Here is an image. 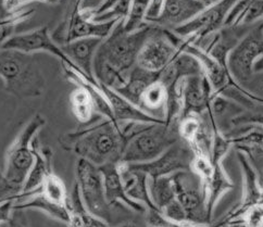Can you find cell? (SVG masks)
Wrapping results in <instances>:
<instances>
[{
    "mask_svg": "<svg viewBox=\"0 0 263 227\" xmlns=\"http://www.w3.org/2000/svg\"><path fill=\"white\" fill-rule=\"evenodd\" d=\"M125 18L119 21L114 31L102 42L93 60V75L99 84L112 89L123 86L126 77L136 65L137 56L155 31V24L126 33Z\"/></svg>",
    "mask_w": 263,
    "mask_h": 227,
    "instance_id": "6da1fadb",
    "label": "cell"
},
{
    "mask_svg": "<svg viewBox=\"0 0 263 227\" xmlns=\"http://www.w3.org/2000/svg\"><path fill=\"white\" fill-rule=\"evenodd\" d=\"M59 143L63 149L100 167L120 163L127 141L122 133L121 124L98 115L92 122L78 130L60 136Z\"/></svg>",
    "mask_w": 263,
    "mask_h": 227,
    "instance_id": "7a4b0ae2",
    "label": "cell"
},
{
    "mask_svg": "<svg viewBox=\"0 0 263 227\" xmlns=\"http://www.w3.org/2000/svg\"><path fill=\"white\" fill-rule=\"evenodd\" d=\"M45 124V118L36 113L7 149L0 182L2 201L15 199L22 194L23 186L35 162L32 149L33 140Z\"/></svg>",
    "mask_w": 263,
    "mask_h": 227,
    "instance_id": "3957f363",
    "label": "cell"
},
{
    "mask_svg": "<svg viewBox=\"0 0 263 227\" xmlns=\"http://www.w3.org/2000/svg\"><path fill=\"white\" fill-rule=\"evenodd\" d=\"M0 75L7 92L18 99L42 96L46 82L35 55L16 50H2Z\"/></svg>",
    "mask_w": 263,
    "mask_h": 227,
    "instance_id": "277c9868",
    "label": "cell"
},
{
    "mask_svg": "<svg viewBox=\"0 0 263 227\" xmlns=\"http://www.w3.org/2000/svg\"><path fill=\"white\" fill-rule=\"evenodd\" d=\"M102 2H68L60 24L51 34L59 47L82 39L106 40L121 20L108 23L92 22L96 9Z\"/></svg>",
    "mask_w": 263,
    "mask_h": 227,
    "instance_id": "5b68a950",
    "label": "cell"
},
{
    "mask_svg": "<svg viewBox=\"0 0 263 227\" xmlns=\"http://www.w3.org/2000/svg\"><path fill=\"white\" fill-rule=\"evenodd\" d=\"M178 121L170 124H150L132 138L122 156V163H147L162 156L165 151L181 140Z\"/></svg>",
    "mask_w": 263,
    "mask_h": 227,
    "instance_id": "8992f818",
    "label": "cell"
},
{
    "mask_svg": "<svg viewBox=\"0 0 263 227\" xmlns=\"http://www.w3.org/2000/svg\"><path fill=\"white\" fill-rule=\"evenodd\" d=\"M172 179L176 200L184 207L189 223L193 226H210L206 194L199 176L191 169L172 175Z\"/></svg>",
    "mask_w": 263,
    "mask_h": 227,
    "instance_id": "52a82bcc",
    "label": "cell"
},
{
    "mask_svg": "<svg viewBox=\"0 0 263 227\" xmlns=\"http://www.w3.org/2000/svg\"><path fill=\"white\" fill-rule=\"evenodd\" d=\"M75 182L79 184L83 201L88 211L110 224L111 205L107 201L103 177L99 167L79 158L75 164Z\"/></svg>",
    "mask_w": 263,
    "mask_h": 227,
    "instance_id": "ba28073f",
    "label": "cell"
},
{
    "mask_svg": "<svg viewBox=\"0 0 263 227\" xmlns=\"http://www.w3.org/2000/svg\"><path fill=\"white\" fill-rule=\"evenodd\" d=\"M263 55V30L261 21L243 36L229 55L228 70L232 79L243 88L253 79V67Z\"/></svg>",
    "mask_w": 263,
    "mask_h": 227,
    "instance_id": "9c48e42d",
    "label": "cell"
},
{
    "mask_svg": "<svg viewBox=\"0 0 263 227\" xmlns=\"http://www.w3.org/2000/svg\"><path fill=\"white\" fill-rule=\"evenodd\" d=\"M181 52L177 46V35L170 30L156 25L152 36L139 52L136 64L146 71L160 73Z\"/></svg>",
    "mask_w": 263,
    "mask_h": 227,
    "instance_id": "30bf717a",
    "label": "cell"
},
{
    "mask_svg": "<svg viewBox=\"0 0 263 227\" xmlns=\"http://www.w3.org/2000/svg\"><path fill=\"white\" fill-rule=\"evenodd\" d=\"M235 3L236 2H233V0L232 2L231 0L215 2L211 7L194 17L192 21L176 27L172 32L183 40L200 45L222 30L225 18Z\"/></svg>",
    "mask_w": 263,
    "mask_h": 227,
    "instance_id": "8fae6325",
    "label": "cell"
},
{
    "mask_svg": "<svg viewBox=\"0 0 263 227\" xmlns=\"http://www.w3.org/2000/svg\"><path fill=\"white\" fill-rule=\"evenodd\" d=\"M195 153L192 147L181 138L158 159L147 163L128 164L137 171L143 172L149 178L171 176L178 172L191 171Z\"/></svg>",
    "mask_w": 263,
    "mask_h": 227,
    "instance_id": "7c38bea8",
    "label": "cell"
},
{
    "mask_svg": "<svg viewBox=\"0 0 263 227\" xmlns=\"http://www.w3.org/2000/svg\"><path fill=\"white\" fill-rule=\"evenodd\" d=\"M2 50H16L31 54H34L37 51H48L54 56H57L61 63L71 65V67H77L65 55L60 47L54 43L47 26L12 36L10 40L2 44Z\"/></svg>",
    "mask_w": 263,
    "mask_h": 227,
    "instance_id": "4fadbf2b",
    "label": "cell"
},
{
    "mask_svg": "<svg viewBox=\"0 0 263 227\" xmlns=\"http://www.w3.org/2000/svg\"><path fill=\"white\" fill-rule=\"evenodd\" d=\"M182 111L180 121L192 115H202L210 109L213 88L205 74L192 75L180 85Z\"/></svg>",
    "mask_w": 263,
    "mask_h": 227,
    "instance_id": "5bb4252c",
    "label": "cell"
},
{
    "mask_svg": "<svg viewBox=\"0 0 263 227\" xmlns=\"http://www.w3.org/2000/svg\"><path fill=\"white\" fill-rule=\"evenodd\" d=\"M237 151L245 155L257 171L263 187V126L246 125L224 134Z\"/></svg>",
    "mask_w": 263,
    "mask_h": 227,
    "instance_id": "9a60e30c",
    "label": "cell"
},
{
    "mask_svg": "<svg viewBox=\"0 0 263 227\" xmlns=\"http://www.w3.org/2000/svg\"><path fill=\"white\" fill-rule=\"evenodd\" d=\"M237 158L243 175V197L240 205L230 213V215L224 220V224L240 219L251 207L260 204L263 197V187L255 167L252 166L248 158L242 153L237 151Z\"/></svg>",
    "mask_w": 263,
    "mask_h": 227,
    "instance_id": "2e32d148",
    "label": "cell"
},
{
    "mask_svg": "<svg viewBox=\"0 0 263 227\" xmlns=\"http://www.w3.org/2000/svg\"><path fill=\"white\" fill-rule=\"evenodd\" d=\"M215 2H183V0H167L161 16L154 23L165 30L173 31L176 27L182 26L192 21L205 9L211 7Z\"/></svg>",
    "mask_w": 263,
    "mask_h": 227,
    "instance_id": "e0dca14e",
    "label": "cell"
},
{
    "mask_svg": "<svg viewBox=\"0 0 263 227\" xmlns=\"http://www.w3.org/2000/svg\"><path fill=\"white\" fill-rule=\"evenodd\" d=\"M101 91L110 103L116 121L119 124L125 123H140V124H163L166 121L158 119L140 108L136 107L124 97H122L116 90L100 84Z\"/></svg>",
    "mask_w": 263,
    "mask_h": 227,
    "instance_id": "ac0fdd59",
    "label": "cell"
},
{
    "mask_svg": "<svg viewBox=\"0 0 263 227\" xmlns=\"http://www.w3.org/2000/svg\"><path fill=\"white\" fill-rule=\"evenodd\" d=\"M32 149L35 157V162L23 186L22 194L15 198V203L29 196L43 186L47 176L53 172L52 169V150L50 147H42L39 138H35L32 144Z\"/></svg>",
    "mask_w": 263,
    "mask_h": 227,
    "instance_id": "d6986e66",
    "label": "cell"
},
{
    "mask_svg": "<svg viewBox=\"0 0 263 227\" xmlns=\"http://www.w3.org/2000/svg\"><path fill=\"white\" fill-rule=\"evenodd\" d=\"M103 177V185H105V192L107 201L111 206L119 203H123L132 211L146 214L147 207L134 200H132L127 196L125 188L122 182L121 173L118 163H110L99 167Z\"/></svg>",
    "mask_w": 263,
    "mask_h": 227,
    "instance_id": "ffe728a7",
    "label": "cell"
},
{
    "mask_svg": "<svg viewBox=\"0 0 263 227\" xmlns=\"http://www.w3.org/2000/svg\"><path fill=\"white\" fill-rule=\"evenodd\" d=\"M105 40L82 39L64 45L60 48L65 55L92 82H97L93 75V60L100 45Z\"/></svg>",
    "mask_w": 263,
    "mask_h": 227,
    "instance_id": "44dd1931",
    "label": "cell"
},
{
    "mask_svg": "<svg viewBox=\"0 0 263 227\" xmlns=\"http://www.w3.org/2000/svg\"><path fill=\"white\" fill-rule=\"evenodd\" d=\"M125 192L132 200L147 207V210H158L149 194V176L130 167L126 163H118Z\"/></svg>",
    "mask_w": 263,
    "mask_h": 227,
    "instance_id": "7402d4cb",
    "label": "cell"
},
{
    "mask_svg": "<svg viewBox=\"0 0 263 227\" xmlns=\"http://www.w3.org/2000/svg\"><path fill=\"white\" fill-rule=\"evenodd\" d=\"M159 78H160V73L146 71L136 64L128 73L123 86L114 90L132 103H134L136 107L142 109V97L144 92L150 85L158 82Z\"/></svg>",
    "mask_w": 263,
    "mask_h": 227,
    "instance_id": "603a6c76",
    "label": "cell"
},
{
    "mask_svg": "<svg viewBox=\"0 0 263 227\" xmlns=\"http://www.w3.org/2000/svg\"><path fill=\"white\" fill-rule=\"evenodd\" d=\"M35 209L40 210L54 220H59L67 224L69 227L72 225L73 217L69 210V206H64L54 203L42 194V187L39 191L25 197L23 200L15 203L14 210H27Z\"/></svg>",
    "mask_w": 263,
    "mask_h": 227,
    "instance_id": "cb8c5ba5",
    "label": "cell"
},
{
    "mask_svg": "<svg viewBox=\"0 0 263 227\" xmlns=\"http://www.w3.org/2000/svg\"><path fill=\"white\" fill-rule=\"evenodd\" d=\"M234 188V183L225 172L223 164L214 165V173L211 181L204 186L206 194V209L209 219L212 220L213 211L221 198Z\"/></svg>",
    "mask_w": 263,
    "mask_h": 227,
    "instance_id": "d4e9b609",
    "label": "cell"
},
{
    "mask_svg": "<svg viewBox=\"0 0 263 227\" xmlns=\"http://www.w3.org/2000/svg\"><path fill=\"white\" fill-rule=\"evenodd\" d=\"M149 194L159 211H162L165 206L176 200L172 175L149 178Z\"/></svg>",
    "mask_w": 263,
    "mask_h": 227,
    "instance_id": "484cf974",
    "label": "cell"
},
{
    "mask_svg": "<svg viewBox=\"0 0 263 227\" xmlns=\"http://www.w3.org/2000/svg\"><path fill=\"white\" fill-rule=\"evenodd\" d=\"M70 103L73 115L83 125L92 122L95 106L90 92L83 86H78L70 94Z\"/></svg>",
    "mask_w": 263,
    "mask_h": 227,
    "instance_id": "4316f807",
    "label": "cell"
},
{
    "mask_svg": "<svg viewBox=\"0 0 263 227\" xmlns=\"http://www.w3.org/2000/svg\"><path fill=\"white\" fill-rule=\"evenodd\" d=\"M168 94L164 85L158 81L146 89L142 97V109L157 118L155 115L156 111H160L161 109L166 113ZM159 119V118H158Z\"/></svg>",
    "mask_w": 263,
    "mask_h": 227,
    "instance_id": "83f0119b",
    "label": "cell"
},
{
    "mask_svg": "<svg viewBox=\"0 0 263 227\" xmlns=\"http://www.w3.org/2000/svg\"><path fill=\"white\" fill-rule=\"evenodd\" d=\"M29 4L16 9L14 11L2 13V28H0V35H2V44L10 40L13 35L15 27L27 20L34 14V9L27 8Z\"/></svg>",
    "mask_w": 263,
    "mask_h": 227,
    "instance_id": "f1b7e54d",
    "label": "cell"
},
{
    "mask_svg": "<svg viewBox=\"0 0 263 227\" xmlns=\"http://www.w3.org/2000/svg\"><path fill=\"white\" fill-rule=\"evenodd\" d=\"M42 194L47 198V199H49L54 203L69 206V197L67 194V188H65L62 179L55 175L53 172L47 176L46 181L42 186Z\"/></svg>",
    "mask_w": 263,
    "mask_h": 227,
    "instance_id": "f546056e",
    "label": "cell"
},
{
    "mask_svg": "<svg viewBox=\"0 0 263 227\" xmlns=\"http://www.w3.org/2000/svg\"><path fill=\"white\" fill-rule=\"evenodd\" d=\"M149 4L150 2H148V0H145V2H140V0L132 2L129 13L124 22V30L126 33H134L147 24L145 18Z\"/></svg>",
    "mask_w": 263,
    "mask_h": 227,
    "instance_id": "4dcf8cb0",
    "label": "cell"
},
{
    "mask_svg": "<svg viewBox=\"0 0 263 227\" xmlns=\"http://www.w3.org/2000/svg\"><path fill=\"white\" fill-rule=\"evenodd\" d=\"M232 146V141L225 136L219 128L215 129L211 153V161L213 165L222 164L223 159L229 154Z\"/></svg>",
    "mask_w": 263,
    "mask_h": 227,
    "instance_id": "1f68e13d",
    "label": "cell"
},
{
    "mask_svg": "<svg viewBox=\"0 0 263 227\" xmlns=\"http://www.w3.org/2000/svg\"><path fill=\"white\" fill-rule=\"evenodd\" d=\"M191 169L197 176H199L203 186H205L211 181L213 176L214 165L210 158L204 156H195Z\"/></svg>",
    "mask_w": 263,
    "mask_h": 227,
    "instance_id": "d6a6232c",
    "label": "cell"
},
{
    "mask_svg": "<svg viewBox=\"0 0 263 227\" xmlns=\"http://www.w3.org/2000/svg\"><path fill=\"white\" fill-rule=\"evenodd\" d=\"M164 7V2H160V0H155V2H150L147 12H146V23L154 24L159 17L161 16Z\"/></svg>",
    "mask_w": 263,
    "mask_h": 227,
    "instance_id": "836d02e7",
    "label": "cell"
},
{
    "mask_svg": "<svg viewBox=\"0 0 263 227\" xmlns=\"http://www.w3.org/2000/svg\"><path fill=\"white\" fill-rule=\"evenodd\" d=\"M2 227H31L24 216L23 210H14L10 219L2 222Z\"/></svg>",
    "mask_w": 263,
    "mask_h": 227,
    "instance_id": "e575fe53",
    "label": "cell"
},
{
    "mask_svg": "<svg viewBox=\"0 0 263 227\" xmlns=\"http://www.w3.org/2000/svg\"><path fill=\"white\" fill-rule=\"evenodd\" d=\"M253 72H255V73L263 72V55L255 63V67H253Z\"/></svg>",
    "mask_w": 263,
    "mask_h": 227,
    "instance_id": "d590c367",
    "label": "cell"
},
{
    "mask_svg": "<svg viewBox=\"0 0 263 227\" xmlns=\"http://www.w3.org/2000/svg\"><path fill=\"white\" fill-rule=\"evenodd\" d=\"M116 227H144V226H142L138 223H135V222H126V223H123L121 225H118Z\"/></svg>",
    "mask_w": 263,
    "mask_h": 227,
    "instance_id": "8d00e7d4",
    "label": "cell"
},
{
    "mask_svg": "<svg viewBox=\"0 0 263 227\" xmlns=\"http://www.w3.org/2000/svg\"><path fill=\"white\" fill-rule=\"evenodd\" d=\"M261 24H262V30H263V20H261Z\"/></svg>",
    "mask_w": 263,
    "mask_h": 227,
    "instance_id": "74e56055",
    "label": "cell"
}]
</instances>
